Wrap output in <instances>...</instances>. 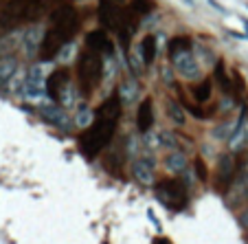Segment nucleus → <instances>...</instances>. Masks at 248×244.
<instances>
[{
	"mask_svg": "<svg viewBox=\"0 0 248 244\" xmlns=\"http://www.w3.org/2000/svg\"><path fill=\"white\" fill-rule=\"evenodd\" d=\"M70 86V68L68 66H57L55 71L46 77V95L55 103H60V97Z\"/></svg>",
	"mask_w": 248,
	"mask_h": 244,
	"instance_id": "6",
	"label": "nucleus"
},
{
	"mask_svg": "<svg viewBox=\"0 0 248 244\" xmlns=\"http://www.w3.org/2000/svg\"><path fill=\"white\" fill-rule=\"evenodd\" d=\"M86 47H88V51H94L99 55L106 57L114 55V42L103 29H94V31L86 33Z\"/></svg>",
	"mask_w": 248,
	"mask_h": 244,
	"instance_id": "7",
	"label": "nucleus"
},
{
	"mask_svg": "<svg viewBox=\"0 0 248 244\" xmlns=\"http://www.w3.org/2000/svg\"><path fill=\"white\" fill-rule=\"evenodd\" d=\"M93 121H94V113L90 108H86V106H81L79 113H77V117H75V123L79 128H88Z\"/></svg>",
	"mask_w": 248,
	"mask_h": 244,
	"instance_id": "22",
	"label": "nucleus"
},
{
	"mask_svg": "<svg viewBox=\"0 0 248 244\" xmlns=\"http://www.w3.org/2000/svg\"><path fill=\"white\" fill-rule=\"evenodd\" d=\"M136 97H139V84H136L134 80H125L121 84V88H119V99H121V103L127 106V103H132Z\"/></svg>",
	"mask_w": 248,
	"mask_h": 244,
	"instance_id": "18",
	"label": "nucleus"
},
{
	"mask_svg": "<svg viewBox=\"0 0 248 244\" xmlns=\"http://www.w3.org/2000/svg\"><path fill=\"white\" fill-rule=\"evenodd\" d=\"M127 9L134 16L136 20H140L143 16H147L152 9H154V0H130L127 2Z\"/></svg>",
	"mask_w": 248,
	"mask_h": 244,
	"instance_id": "19",
	"label": "nucleus"
},
{
	"mask_svg": "<svg viewBox=\"0 0 248 244\" xmlns=\"http://www.w3.org/2000/svg\"><path fill=\"white\" fill-rule=\"evenodd\" d=\"M18 71V57L2 53L0 55V86H5L7 81H11V77Z\"/></svg>",
	"mask_w": 248,
	"mask_h": 244,
	"instance_id": "13",
	"label": "nucleus"
},
{
	"mask_svg": "<svg viewBox=\"0 0 248 244\" xmlns=\"http://www.w3.org/2000/svg\"><path fill=\"white\" fill-rule=\"evenodd\" d=\"M136 128L143 134H147L154 128V101H152V97H145L140 101L139 110H136Z\"/></svg>",
	"mask_w": 248,
	"mask_h": 244,
	"instance_id": "11",
	"label": "nucleus"
},
{
	"mask_svg": "<svg viewBox=\"0 0 248 244\" xmlns=\"http://www.w3.org/2000/svg\"><path fill=\"white\" fill-rule=\"evenodd\" d=\"M167 114H169V119H171L176 126H185V110H183V106L180 103H176L173 99H169L167 101Z\"/></svg>",
	"mask_w": 248,
	"mask_h": 244,
	"instance_id": "20",
	"label": "nucleus"
},
{
	"mask_svg": "<svg viewBox=\"0 0 248 244\" xmlns=\"http://www.w3.org/2000/svg\"><path fill=\"white\" fill-rule=\"evenodd\" d=\"M44 2H60V0H44Z\"/></svg>",
	"mask_w": 248,
	"mask_h": 244,
	"instance_id": "26",
	"label": "nucleus"
},
{
	"mask_svg": "<svg viewBox=\"0 0 248 244\" xmlns=\"http://www.w3.org/2000/svg\"><path fill=\"white\" fill-rule=\"evenodd\" d=\"M154 244H171V240H167V238H156Z\"/></svg>",
	"mask_w": 248,
	"mask_h": 244,
	"instance_id": "24",
	"label": "nucleus"
},
{
	"mask_svg": "<svg viewBox=\"0 0 248 244\" xmlns=\"http://www.w3.org/2000/svg\"><path fill=\"white\" fill-rule=\"evenodd\" d=\"M156 55H158V40H156V35L147 33L139 44V57H140V62H143V66H152Z\"/></svg>",
	"mask_w": 248,
	"mask_h": 244,
	"instance_id": "12",
	"label": "nucleus"
},
{
	"mask_svg": "<svg viewBox=\"0 0 248 244\" xmlns=\"http://www.w3.org/2000/svg\"><path fill=\"white\" fill-rule=\"evenodd\" d=\"M103 75H106L103 55L86 49L79 55V60H77V84H79V93L84 97H90L97 90V86L103 81Z\"/></svg>",
	"mask_w": 248,
	"mask_h": 244,
	"instance_id": "3",
	"label": "nucleus"
},
{
	"mask_svg": "<svg viewBox=\"0 0 248 244\" xmlns=\"http://www.w3.org/2000/svg\"><path fill=\"white\" fill-rule=\"evenodd\" d=\"M81 27V16L73 5H62L60 9H55L51 14V27L46 29L40 47L38 55L42 62H51L55 57H60L62 49L73 40V35L77 33V29Z\"/></svg>",
	"mask_w": 248,
	"mask_h": 244,
	"instance_id": "2",
	"label": "nucleus"
},
{
	"mask_svg": "<svg viewBox=\"0 0 248 244\" xmlns=\"http://www.w3.org/2000/svg\"><path fill=\"white\" fill-rule=\"evenodd\" d=\"M42 114L46 117V121H51L53 126H57V128H68V123H70L68 114H66V110L62 108L60 103L48 106V108H42Z\"/></svg>",
	"mask_w": 248,
	"mask_h": 244,
	"instance_id": "14",
	"label": "nucleus"
},
{
	"mask_svg": "<svg viewBox=\"0 0 248 244\" xmlns=\"http://www.w3.org/2000/svg\"><path fill=\"white\" fill-rule=\"evenodd\" d=\"M171 62H173V68H176L183 77H187V80H196V77H200V64H198L196 55H193L191 51L180 53V55H176Z\"/></svg>",
	"mask_w": 248,
	"mask_h": 244,
	"instance_id": "10",
	"label": "nucleus"
},
{
	"mask_svg": "<svg viewBox=\"0 0 248 244\" xmlns=\"http://www.w3.org/2000/svg\"><path fill=\"white\" fill-rule=\"evenodd\" d=\"M99 22L108 31H119L121 24L125 22L127 5H123V0H101L99 2Z\"/></svg>",
	"mask_w": 248,
	"mask_h": 244,
	"instance_id": "5",
	"label": "nucleus"
},
{
	"mask_svg": "<svg viewBox=\"0 0 248 244\" xmlns=\"http://www.w3.org/2000/svg\"><path fill=\"white\" fill-rule=\"evenodd\" d=\"M121 113H123V103L119 99V95H110L97 108L94 121L79 136V150L86 159H97L112 143L114 134H117Z\"/></svg>",
	"mask_w": 248,
	"mask_h": 244,
	"instance_id": "1",
	"label": "nucleus"
},
{
	"mask_svg": "<svg viewBox=\"0 0 248 244\" xmlns=\"http://www.w3.org/2000/svg\"><path fill=\"white\" fill-rule=\"evenodd\" d=\"M235 176H237V167H235V159L231 154H224L217 163V172H216V185L217 189H229L233 185Z\"/></svg>",
	"mask_w": 248,
	"mask_h": 244,
	"instance_id": "9",
	"label": "nucleus"
},
{
	"mask_svg": "<svg viewBox=\"0 0 248 244\" xmlns=\"http://www.w3.org/2000/svg\"><path fill=\"white\" fill-rule=\"evenodd\" d=\"M244 225H246V227H248V211H246V213H244Z\"/></svg>",
	"mask_w": 248,
	"mask_h": 244,
	"instance_id": "25",
	"label": "nucleus"
},
{
	"mask_svg": "<svg viewBox=\"0 0 248 244\" xmlns=\"http://www.w3.org/2000/svg\"><path fill=\"white\" fill-rule=\"evenodd\" d=\"M132 176L134 180L143 185H150L154 183V176H156V161L152 154H140L139 159L132 163Z\"/></svg>",
	"mask_w": 248,
	"mask_h": 244,
	"instance_id": "8",
	"label": "nucleus"
},
{
	"mask_svg": "<svg viewBox=\"0 0 248 244\" xmlns=\"http://www.w3.org/2000/svg\"><path fill=\"white\" fill-rule=\"evenodd\" d=\"M191 95L198 103H206L213 95V80L211 77H204L202 81H198L196 86H191Z\"/></svg>",
	"mask_w": 248,
	"mask_h": 244,
	"instance_id": "16",
	"label": "nucleus"
},
{
	"mask_svg": "<svg viewBox=\"0 0 248 244\" xmlns=\"http://www.w3.org/2000/svg\"><path fill=\"white\" fill-rule=\"evenodd\" d=\"M156 198L171 211H183L189 205V189L178 179H163L156 183Z\"/></svg>",
	"mask_w": 248,
	"mask_h": 244,
	"instance_id": "4",
	"label": "nucleus"
},
{
	"mask_svg": "<svg viewBox=\"0 0 248 244\" xmlns=\"http://www.w3.org/2000/svg\"><path fill=\"white\" fill-rule=\"evenodd\" d=\"M193 49V40L189 38V35H178V38H173L171 42H169V60H173L176 55H180V53H187Z\"/></svg>",
	"mask_w": 248,
	"mask_h": 244,
	"instance_id": "17",
	"label": "nucleus"
},
{
	"mask_svg": "<svg viewBox=\"0 0 248 244\" xmlns=\"http://www.w3.org/2000/svg\"><path fill=\"white\" fill-rule=\"evenodd\" d=\"M213 77L220 81V86H222V90H224V93H231V90H233V81H231V77L226 75L224 64H222V62L216 66V73H213Z\"/></svg>",
	"mask_w": 248,
	"mask_h": 244,
	"instance_id": "21",
	"label": "nucleus"
},
{
	"mask_svg": "<svg viewBox=\"0 0 248 244\" xmlns=\"http://www.w3.org/2000/svg\"><path fill=\"white\" fill-rule=\"evenodd\" d=\"M246 29H248V22H246Z\"/></svg>",
	"mask_w": 248,
	"mask_h": 244,
	"instance_id": "27",
	"label": "nucleus"
},
{
	"mask_svg": "<svg viewBox=\"0 0 248 244\" xmlns=\"http://www.w3.org/2000/svg\"><path fill=\"white\" fill-rule=\"evenodd\" d=\"M187 156L183 154L180 150H173V152H169L167 156H165V167L169 169V172H173V174H183L185 169H187Z\"/></svg>",
	"mask_w": 248,
	"mask_h": 244,
	"instance_id": "15",
	"label": "nucleus"
},
{
	"mask_svg": "<svg viewBox=\"0 0 248 244\" xmlns=\"http://www.w3.org/2000/svg\"><path fill=\"white\" fill-rule=\"evenodd\" d=\"M193 167H196V172H198V176H200L202 183H206V180H209V174H206V165L202 163L200 159H198L196 163H193Z\"/></svg>",
	"mask_w": 248,
	"mask_h": 244,
	"instance_id": "23",
	"label": "nucleus"
}]
</instances>
